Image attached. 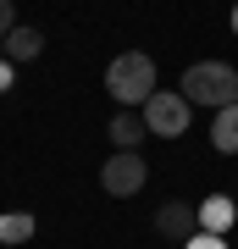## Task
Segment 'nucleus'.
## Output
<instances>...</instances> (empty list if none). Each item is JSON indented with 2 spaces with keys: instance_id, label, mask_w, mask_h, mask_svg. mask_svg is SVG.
I'll use <instances>...</instances> for the list:
<instances>
[{
  "instance_id": "1",
  "label": "nucleus",
  "mask_w": 238,
  "mask_h": 249,
  "mask_svg": "<svg viewBox=\"0 0 238 249\" xmlns=\"http://www.w3.org/2000/svg\"><path fill=\"white\" fill-rule=\"evenodd\" d=\"M183 100L188 106H211V111L238 106V67H227V61H194L183 72Z\"/></svg>"
},
{
  "instance_id": "2",
  "label": "nucleus",
  "mask_w": 238,
  "mask_h": 249,
  "mask_svg": "<svg viewBox=\"0 0 238 249\" xmlns=\"http://www.w3.org/2000/svg\"><path fill=\"white\" fill-rule=\"evenodd\" d=\"M106 89H111V100L116 106H144V100L155 94V61L144 50H122L116 61L106 67Z\"/></svg>"
},
{
  "instance_id": "3",
  "label": "nucleus",
  "mask_w": 238,
  "mask_h": 249,
  "mask_svg": "<svg viewBox=\"0 0 238 249\" xmlns=\"http://www.w3.org/2000/svg\"><path fill=\"white\" fill-rule=\"evenodd\" d=\"M144 183H150V166H144L139 150H116L106 166H100V188H106L111 199H133Z\"/></svg>"
},
{
  "instance_id": "4",
  "label": "nucleus",
  "mask_w": 238,
  "mask_h": 249,
  "mask_svg": "<svg viewBox=\"0 0 238 249\" xmlns=\"http://www.w3.org/2000/svg\"><path fill=\"white\" fill-rule=\"evenodd\" d=\"M139 116H144V127H150V133H161V139H183V127H188V100L155 89V94L139 106Z\"/></svg>"
},
{
  "instance_id": "5",
  "label": "nucleus",
  "mask_w": 238,
  "mask_h": 249,
  "mask_svg": "<svg viewBox=\"0 0 238 249\" xmlns=\"http://www.w3.org/2000/svg\"><path fill=\"white\" fill-rule=\"evenodd\" d=\"M155 232L161 238H177V244H188L200 232V205H183V199H166L155 211Z\"/></svg>"
},
{
  "instance_id": "6",
  "label": "nucleus",
  "mask_w": 238,
  "mask_h": 249,
  "mask_svg": "<svg viewBox=\"0 0 238 249\" xmlns=\"http://www.w3.org/2000/svg\"><path fill=\"white\" fill-rule=\"evenodd\" d=\"M0 55H6V61H17V67L34 61V55H44V34H39V28H28V22H17L6 39H0Z\"/></svg>"
},
{
  "instance_id": "7",
  "label": "nucleus",
  "mask_w": 238,
  "mask_h": 249,
  "mask_svg": "<svg viewBox=\"0 0 238 249\" xmlns=\"http://www.w3.org/2000/svg\"><path fill=\"white\" fill-rule=\"evenodd\" d=\"M106 133H111L116 150H139V139L150 133V127H144V116H139V111H128V106H122V111L111 116V127H106Z\"/></svg>"
},
{
  "instance_id": "8",
  "label": "nucleus",
  "mask_w": 238,
  "mask_h": 249,
  "mask_svg": "<svg viewBox=\"0 0 238 249\" xmlns=\"http://www.w3.org/2000/svg\"><path fill=\"white\" fill-rule=\"evenodd\" d=\"M233 216H238V205H233L227 194L200 199V232H227V227H233Z\"/></svg>"
},
{
  "instance_id": "9",
  "label": "nucleus",
  "mask_w": 238,
  "mask_h": 249,
  "mask_svg": "<svg viewBox=\"0 0 238 249\" xmlns=\"http://www.w3.org/2000/svg\"><path fill=\"white\" fill-rule=\"evenodd\" d=\"M211 144L221 155H238V106H221L216 122H211Z\"/></svg>"
},
{
  "instance_id": "10",
  "label": "nucleus",
  "mask_w": 238,
  "mask_h": 249,
  "mask_svg": "<svg viewBox=\"0 0 238 249\" xmlns=\"http://www.w3.org/2000/svg\"><path fill=\"white\" fill-rule=\"evenodd\" d=\"M34 238V216L28 211H6L0 216V244H28Z\"/></svg>"
},
{
  "instance_id": "11",
  "label": "nucleus",
  "mask_w": 238,
  "mask_h": 249,
  "mask_svg": "<svg viewBox=\"0 0 238 249\" xmlns=\"http://www.w3.org/2000/svg\"><path fill=\"white\" fill-rule=\"evenodd\" d=\"M183 249H227V238H221V232H194Z\"/></svg>"
},
{
  "instance_id": "12",
  "label": "nucleus",
  "mask_w": 238,
  "mask_h": 249,
  "mask_svg": "<svg viewBox=\"0 0 238 249\" xmlns=\"http://www.w3.org/2000/svg\"><path fill=\"white\" fill-rule=\"evenodd\" d=\"M11 28H17V6H11V0H0V39H6Z\"/></svg>"
},
{
  "instance_id": "13",
  "label": "nucleus",
  "mask_w": 238,
  "mask_h": 249,
  "mask_svg": "<svg viewBox=\"0 0 238 249\" xmlns=\"http://www.w3.org/2000/svg\"><path fill=\"white\" fill-rule=\"evenodd\" d=\"M11 78H17V61H6V55H0V94L11 89Z\"/></svg>"
},
{
  "instance_id": "14",
  "label": "nucleus",
  "mask_w": 238,
  "mask_h": 249,
  "mask_svg": "<svg viewBox=\"0 0 238 249\" xmlns=\"http://www.w3.org/2000/svg\"><path fill=\"white\" fill-rule=\"evenodd\" d=\"M233 34H238V0H233Z\"/></svg>"
}]
</instances>
